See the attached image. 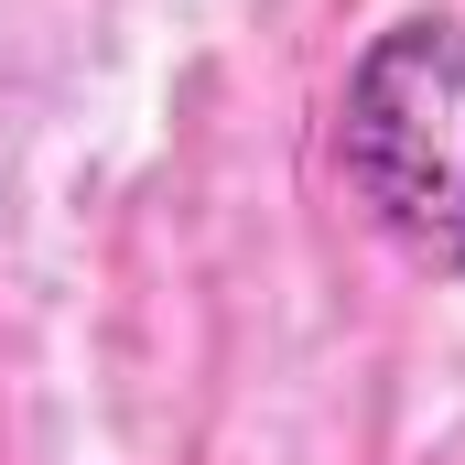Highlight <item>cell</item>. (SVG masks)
<instances>
[{
    "instance_id": "obj_1",
    "label": "cell",
    "mask_w": 465,
    "mask_h": 465,
    "mask_svg": "<svg viewBox=\"0 0 465 465\" xmlns=\"http://www.w3.org/2000/svg\"><path fill=\"white\" fill-rule=\"evenodd\" d=\"M336 173L411 271L465 282V33L444 11L368 33L336 98Z\"/></svg>"
}]
</instances>
